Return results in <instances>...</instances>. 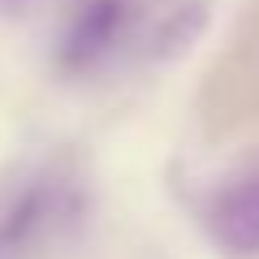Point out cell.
I'll return each instance as SVG.
<instances>
[{
  "mask_svg": "<svg viewBox=\"0 0 259 259\" xmlns=\"http://www.w3.org/2000/svg\"><path fill=\"white\" fill-rule=\"evenodd\" d=\"M203 225L225 255L233 259L259 255V168L233 177L229 186H221L207 199Z\"/></svg>",
  "mask_w": 259,
  "mask_h": 259,
  "instance_id": "3957f363",
  "label": "cell"
},
{
  "mask_svg": "<svg viewBox=\"0 0 259 259\" xmlns=\"http://www.w3.org/2000/svg\"><path fill=\"white\" fill-rule=\"evenodd\" d=\"M203 26V0H56L52 61L87 78L121 61H147L190 48Z\"/></svg>",
  "mask_w": 259,
  "mask_h": 259,
  "instance_id": "6da1fadb",
  "label": "cell"
},
{
  "mask_svg": "<svg viewBox=\"0 0 259 259\" xmlns=\"http://www.w3.org/2000/svg\"><path fill=\"white\" fill-rule=\"evenodd\" d=\"M74 212H78L74 177H61V173L48 168V173L30 177V186L0 212V246L35 242V238H44L48 229H56L61 221H69Z\"/></svg>",
  "mask_w": 259,
  "mask_h": 259,
  "instance_id": "7a4b0ae2",
  "label": "cell"
},
{
  "mask_svg": "<svg viewBox=\"0 0 259 259\" xmlns=\"http://www.w3.org/2000/svg\"><path fill=\"white\" fill-rule=\"evenodd\" d=\"M39 0H0V18H26Z\"/></svg>",
  "mask_w": 259,
  "mask_h": 259,
  "instance_id": "277c9868",
  "label": "cell"
}]
</instances>
